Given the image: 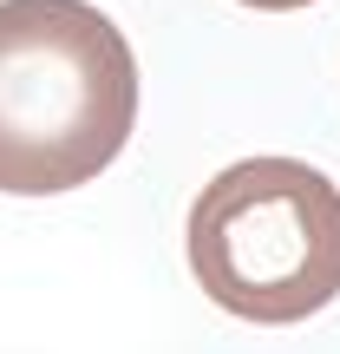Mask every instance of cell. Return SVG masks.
<instances>
[{
    "instance_id": "6da1fadb",
    "label": "cell",
    "mask_w": 340,
    "mask_h": 354,
    "mask_svg": "<svg viewBox=\"0 0 340 354\" xmlns=\"http://www.w3.org/2000/svg\"><path fill=\"white\" fill-rule=\"evenodd\" d=\"M138 59L92 0H0V190L66 197L118 165Z\"/></svg>"
},
{
    "instance_id": "7a4b0ae2",
    "label": "cell",
    "mask_w": 340,
    "mask_h": 354,
    "mask_svg": "<svg viewBox=\"0 0 340 354\" xmlns=\"http://www.w3.org/2000/svg\"><path fill=\"white\" fill-rule=\"evenodd\" d=\"M183 250L236 322H308L340 295V184L301 158H242L197 190Z\"/></svg>"
},
{
    "instance_id": "3957f363",
    "label": "cell",
    "mask_w": 340,
    "mask_h": 354,
    "mask_svg": "<svg viewBox=\"0 0 340 354\" xmlns=\"http://www.w3.org/2000/svg\"><path fill=\"white\" fill-rule=\"evenodd\" d=\"M236 7H255V13H294V7H314V0H236Z\"/></svg>"
}]
</instances>
